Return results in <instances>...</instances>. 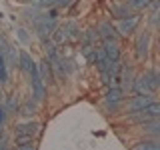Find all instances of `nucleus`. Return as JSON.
Instances as JSON below:
<instances>
[{"mask_svg":"<svg viewBox=\"0 0 160 150\" xmlns=\"http://www.w3.org/2000/svg\"><path fill=\"white\" fill-rule=\"evenodd\" d=\"M124 102H126V90L122 86H116V84L106 86V90H104V94H102V110L104 112L110 114V116L120 114Z\"/></svg>","mask_w":160,"mask_h":150,"instance_id":"nucleus-1","label":"nucleus"},{"mask_svg":"<svg viewBox=\"0 0 160 150\" xmlns=\"http://www.w3.org/2000/svg\"><path fill=\"white\" fill-rule=\"evenodd\" d=\"M26 74H28V84H30V96L42 104L48 96V86L44 84V80L38 74V62H34Z\"/></svg>","mask_w":160,"mask_h":150,"instance_id":"nucleus-2","label":"nucleus"},{"mask_svg":"<svg viewBox=\"0 0 160 150\" xmlns=\"http://www.w3.org/2000/svg\"><path fill=\"white\" fill-rule=\"evenodd\" d=\"M152 100H156V94H144V92L130 94V96H126V102H124V106H122V112L126 114V118L134 116V114H138L144 106H148Z\"/></svg>","mask_w":160,"mask_h":150,"instance_id":"nucleus-3","label":"nucleus"},{"mask_svg":"<svg viewBox=\"0 0 160 150\" xmlns=\"http://www.w3.org/2000/svg\"><path fill=\"white\" fill-rule=\"evenodd\" d=\"M132 46H134V56H136V60H140V62L148 60L150 48H152V32H150V28L140 30L136 34V38H134Z\"/></svg>","mask_w":160,"mask_h":150,"instance_id":"nucleus-4","label":"nucleus"},{"mask_svg":"<svg viewBox=\"0 0 160 150\" xmlns=\"http://www.w3.org/2000/svg\"><path fill=\"white\" fill-rule=\"evenodd\" d=\"M44 130V124L38 118H26L22 122H16L12 128V136H30V138H38Z\"/></svg>","mask_w":160,"mask_h":150,"instance_id":"nucleus-5","label":"nucleus"},{"mask_svg":"<svg viewBox=\"0 0 160 150\" xmlns=\"http://www.w3.org/2000/svg\"><path fill=\"white\" fill-rule=\"evenodd\" d=\"M156 118H160V100H158V98L152 100L148 106H144L138 114H134V116H128L126 122L134 124V126H138V124L150 122V120H156Z\"/></svg>","mask_w":160,"mask_h":150,"instance_id":"nucleus-6","label":"nucleus"},{"mask_svg":"<svg viewBox=\"0 0 160 150\" xmlns=\"http://www.w3.org/2000/svg\"><path fill=\"white\" fill-rule=\"evenodd\" d=\"M96 32L100 42H120V38H122L116 24H112V20H100L96 24Z\"/></svg>","mask_w":160,"mask_h":150,"instance_id":"nucleus-7","label":"nucleus"},{"mask_svg":"<svg viewBox=\"0 0 160 150\" xmlns=\"http://www.w3.org/2000/svg\"><path fill=\"white\" fill-rule=\"evenodd\" d=\"M60 26L58 24V20H50V18H46V16H42V12H40V18H38V22L34 24V32H36V36H38V40H46V38H50L54 34V30H56Z\"/></svg>","mask_w":160,"mask_h":150,"instance_id":"nucleus-8","label":"nucleus"},{"mask_svg":"<svg viewBox=\"0 0 160 150\" xmlns=\"http://www.w3.org/2000/svg\"><path fill=\"white\" fill-rule=\"evenodd\" d=\"M108 14L114 20H118V22H120V20H126V18H130L132 14H136V12H132L124 0H116V2H112L108 6Z\"/></svg>","mask_w":160,"mask_h":150,"instance_id":"nucleus-9","label":"nucleus"},{"mask_svg":"<svg viewBox=\"0 0 160 150\" xmlns=\"http://www.w3.org/2000/svg\"><path fill=\"white\" fill-rule=\"evenodd\" d=\"M38 74H40V78L44 80L46 86H56V74H54L52 62H50L48 58H42L38 62Z\"/></svg>","mask_w":160,"mask_h":150,"instance_id":"nucleus-10","label":"nucleus"},{"mask_svg":"<svg viewBox=\"0 0 160 150\" xmlns=\"http://www.w3.org/2000/svg\"><path fill=\"white\" fill-rule=\"evenodd\" d=\"M140 14H132L130 18H126V20H120L118 22V32H120V36H132L134 32L138 30V26H140Z\"/></svg>","mask_w":160,"mask_h":150,"instance_id":"nucleus-11","label":"nucleus"},{"mask_svg":"<svg viewBox=\"0 0 160 150\" xmlns=\"http://www.w3.org/2000/svg\"><path fill=\"white\" fill-rule=\"evenodd\" d=\"M38 112H40V102L38 100H34L32 96H26L20 102V116H24V118H36L38 116Z\"/></svg>","mask_w":160,"mask_h":150,"instance_id":"nucleus-12","label":"nucleus"},{"mask_svg":"<svg viewBox=\"0 0 160 150\" xmlns=\"http://www.w3.org/2000/svg\"><path fill=\"white\" fill-rule=\"evenodd\" d=\"M100 50L110 62H120L122 60V46L120 42H100Z\"/></svg>","mask_w":160,"mask_h":150,"instance_id":"nucleus-13","label":"nucleus"},{"mask_svg":"<svg viewBox=\"0 0 160 150\" xmlns=\"http://www.w3.org/2000/svg\"><path fill=\"white\" fill-rule=\"evenodd\" d=\"M12 146H14V150H38V138H30V136H14Z\"/></svg>","mask_w":160,"mask_h":150,"instance_id":"nucleus-14","label":"nucleus"},{"mask_svg":"<svg viewBox=\"0 0 160 150\" xmlns=\"http://www.w3.org/2000/svg\"><path fill=\"white\" fill-rule=\"evenodd\" d=\"M60 28H62L64 36H66V42H72V40H80V34H82V30H80L78 22H74V20H68V22H64Z\"/></svg>","mask_w":160,"mask_h":150,"instance_id":"nucleus-15","label":"nucleus"},{"mask_svg":"<svg viewBox=\"0 0 160 150\" xmlns=\"http://www.w3.org/2000/svg\"><path fill=\"white\" fill-rule=\"evenodd\" d=\"M74 2L76 0H38V2H34V6L38 10H46V8H52V6H58L62 10V8H70Z\"/></svg>","mask_w":160,"mask_h":150,"instance_id":"nucleus-16","label":"nucleus"},{"mask_svg":"<svg viewBox=\"0 0 160 150\" xmlns=\"http://www.w3.org/2000/svg\"><path fill=\"white\" fill-rule=\"evenodd\" d=\"M130 150H160V138H140L130 146Z\"/></svg>","mask_w":160,"mask_h":150,"instance_id":"nucleus-17","label":"nucleus"},{"mask_svg":"<svg viewBox=\"0 0 160 150\" xmlns=\"http://www.w3.org/2000/svg\"><path fill=\"white\" fill-rule=\"evenodd\" d=\"M20 96L18 94H6V100H4V108H6V112L10 114V116H18V112H20Z\"/></svg>","mask_w":160,"mask_h":150,"instance_id":"nucleus-18","label":"nucleus"},{"mask_svg":"<svg viewBox=\"0 0 160 150\" xmlns=\"http://www.w3.org/2000/svg\"><path fill=\"white\" fill-rule=\"evenodd\" d=\"M80 42H82V46H96V42H100L96 28L82 30V34H80Z\"/></svg>","mask_w":160,"mask_h":150,"instance_id":"nucleus-19","label":"nucleus"},{"mask_svg":"<svg viewBox=\"0 0 160 150\" xmlns=\"http://www.w3.org/2000/svg\"><path fill=\"white\" fill-rule=\"evenodd\" d=\"M34 64V58L30 56V52L28 50H18V70L20 72H28L30 66Z\"/></svg>","mask_w":160,"mask_h":150,"instance_id":"nucleus-20","label":"nucleus"},{"mask_svg":"<svg viewBox=\"0 0 160 150\" xmlns=\"http://www.w3.org/2000/svg\"><path fill=\"white\" fill-rule=\"evenodd\" d=\"M80 52H82V56L86 58L88 64H92V66L96 64V60H98V46H82Z\"/></svg>","mask_w":160,"mask_h":150,"instance_id":"nucleus-21","label":"nucleus"},{"mask_svg":"<svg viewBox=\"0 0 160 150\" xmlns=\"http://www.w3.org/2000/svg\"><path fill=\"white\" fill-rule=\"evenodd\" d=\"M124 2L128 4V8L132 10V12H140V10H146V8H150V2L152 0H124Z\"/></svg>","mask_w":160,"mask_h":150,"instance_id":"nucleus-22","label":"nucleus"},{"mask_svg":"<svg viewBox=\"0 0 160 150\" xmlns=\"http://www.w3.org/2000/svg\"><path fill=\"white\" fill-rule=\"evenodd\" d=\"M16 40L20 44H24V46H28V44L32 42V36H30V32L24 26H18L16 28Z\"/></svg>","mask_w":160,"mask_h":150,"instance_id":"nucleus-23","label":"nucleus"},{"mask_svg":"<svg viewBox=\"0 0 160 150\" xmlns=\"http://www.w3.org/2000/svg\"><path fill=\"white\" fill-rule=\"evenodd\" d=\"M8 80H10V72H8V64H6V60H4V56L0 54V84H8Z\"/></svg>","mask_w":160,"mask_h":150,"instance_id":"nucleus-24","label":"nucleus"},{"mask_svg":"<svg viewBox=\"0 0 160 150\" xmlns=\"http://www.w3.org/2000/svg\"><path fill=\"white\" fill-rule=\"evenodd\" d=\"M42 16H46V18H50V20H58V18H60V8H58V6L46 8V10L42 12Z\"/></svg>","mask_w":160,"mask_h":150,"instance_id":"nucleus-25","label":"nucleus"},{"mask_svg":"<svg viewBox=\"0 0 160 150\" xmlns=\"http://www.w3.org/2000/svg\"><path fill=\"white\" fill-rule=\"evenodd\" d=\"M8 116H10V114L6 112L4 104L0 102V126H4V128H6V124H8Z\"/></svg>","mask_w":160,"mask_h":150,"instance_id":"nucleus-26","label":"nucleus"},{"mask_svg":"<svg viewBox=\"0 0 160 150\" xmlns=\"http://www.w3.org/2000/svg\"><path fill=\"white\" fill-rule=\"evenodd\" d=\"M150 24L158 28V24H160V10H156V12H152V16H150Z\"/></svg>","mask_w":160,"mask_h":150,"instance_id":"nucleus-27","label":"nucleus"},{"mask_svg":"<svg viewBox=\"0 0 160 150\" xmlns=\"http://www.w3.org/2000/svg\"><path fill=\"white\" fill-rule=\"evenodd\" d=\"M150 10H152V12L160 10V0H152V2H150Z\"/></svg>","mask_w":160,"mask_h":150,"instance_id":"nucleus-28","label":"nucleus"},{"mask_svg":"<svg viewBox=\"0 0 160 150\" xmlns=\"http://www.w3.org/2000/svg\"><path fill=\"white\" fill-rule=\"evenodd\" d=\"M24 2H30V4H34V2H38V0H24Z\"/></svg>","mask_w":160,"mask_h":150,"instance_id":"nucleus-29","label":"nucleus"},{"mask_svg":"<svg viewBox=\"0 0 160 150\" xmlns=\"http://www.w3.org/2000/svg\"><path fill=\"white\" fill-rule=\"evenodd\" d=\"M158 32H160V24H158Z\"/></svg>","mask_w":160,"mask_h":150,"instance_id":"nucleus-30","label":"nucleus"}]
</instances>
